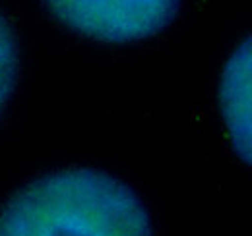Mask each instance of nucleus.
Here are the masks:
<instances>
[{"mask_svg": "<svg viewBox=\"0 0 252 236\" xmlns=\"http://www.w3.org/2000/svg\"><path fill=\"white\" fill-rule=\"evenodd\" d=\"M0 236H154L140 198L94 169L51 173L0 209Z\"/></svg>", "mask_w": 252, "mask_h": 236, "instance_id": "nucleus-1", "label": "nucleus"}, {"mask_svg": "<svg viewBox=\"0 0 252 236\" xmlns=\"http://www.w3.org/2000/svg\"><path fill=\"white\" fill-rule=\"evenodd\" d=\"M49 10L86 37L128 43L156 35L177 14L181 0H45Z\"/></svg>", "mask_w": 252, "mask_h": 236, "instance_id": "nucleus-2", "label": "nucleus"}, {"mask_svg": "<svg viewBox=\"0 0 252 236\" xmlns=\"http://www.w3.org/2000/svg\"><path fill=\"white\" fill-rule=\"evenodd\" d=\"M220 107L233 148L252 167V35L223 68Z\"/></svg>", "mask_w": 252, "mask_h": 236, "instance_id": "nucleus-3", "label": "nucleus"}, {"mask_svg": "<svg viewBox=\"0 0 252 236\" xmlns=\"http://www.w3.org/2000/svg\"><path fill=\"white\" fill-rule=\"evenodd\" d=\"M18 78V43L6 18L0 14V115Z\"/></svg>", "mask_w": 252, "mask_h": 236, "instance_id": "nucleus-4", "label": "nucleus"}]
</instances>
